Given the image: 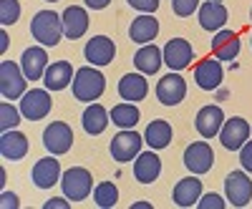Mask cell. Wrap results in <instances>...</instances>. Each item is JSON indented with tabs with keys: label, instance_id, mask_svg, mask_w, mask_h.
<instances>
[{
	"label": "cell",
	"instance_id": "obj_1",
	"mask_svg": "<svg viewBox=\"0 0 252 209\" xmlns=\"http://www.w3.org/2000/svg\"><path fill=\"white\" fill-rule=\"evenodd\" d=\"M31 35L38 40L40 46H58L61 38L66 35V28H63V18L53 10H40L33 15L31 20Z\"/></svg>",
	"mask_w": 252,
	"mask_h": 209
},
{
	"label": "cell",
	"instance_id": "obj_2",
	"mask_svg": "<svg viewBox=\"0 0 252 209\" xmlns=\"http://www.w3.org/2000/svg\"><path fill=\"white\" fill-rule=\"evenodd\" d=\"M106 91V78L101 71H96L94 66H83L76 71L73 76V96L76 101L91 103L96 98H101V93Z\"/></svg>",
	"mask_w": 252,
	"mask_h": 209
},
{
	"label": "cell",
	"instance_id": "obj_3",
	"mask_svg": "<svg viewBox=\"0 0 252 209\" xmlns=\"http://www.w3.org/2000/svg\"><path fill=\"white\" fill-rule=\"evenodd\" d=\"M91 186H94L91 172L83 169V166H71V169L63 172V177H61V189H63V197L68 202H83L91 194Z\"/></svg>",
	"mask_w": 252,
	"mask_h": 209
},
{
	"label": "cell",
	"instance_id": "obj_4",
	"mask_svg": "<svg viewBox=\"0 0 252 209\" xmlns=\"http://www.w3.org/2000/svg\"><path fill=\"white\" fill-rule=\"evenodd\" d=\"M26 73L13 60H3L0 63V93L5 101H15L26 96Z\"/></svg>",
	"mask_w": 252,
	"mask_h": 209
},
{
	"label": "cell",
	"instance_id": "obj_5",
	"mask_svg": "<svg viewBox=\"0 0 252 209\" xmlns=\"http://www.w3.org/2000/svg\"><path fill=\"white\" fill-rule=\"evenodd\" d=\"M141 144H144V139H141L134 129H121V131L111 139L109 151H111L114 161L129 164L131 159H136V156L141 154Z\"/></svg>",
	"mask_w": 252,
	"mask_h": 209
},
{
	"label": "cell",
	"instance_id": "obj_6",
	"mask_svg": "<svg viewBox=\"0 0 252 209\" xmlns=\"http://www.w3.org/2000/svg\"><path fill=\"white\" fill-rule=\"evenodd\" d=\"M51 106H53V101H51L48 89H31L26 91L23 101H20V114L28 121H40L51 114Z\"/></svg>",
	"mask_w": 252,
	"mask_h": 209
},
{
	"label": "cell",
	"instance_id": "obj_7",
	"mask_svg": "<svg viewBox=\"0 0 252 209\" xmlns=\"http://www.w3.org/2000/svg\"><path fill=\"white\" fill-rule=\"evenodd\" d=\"M161 53H164V63L169 66L172 71H184V68L192 66V60H194V48L184 38L166 40V46L161 48Z\"/></svg>",
	"mask_w": 252,
	"mask_h": 209
},
{
	"label": "cell",
	"instance_id": "obj_8",
	"mask_svg": "<svg viewBox=\"0 0 252 209\" xmlns=\"http://www.w3.org/2000/svg\"><path fill=\"white\" fill-rule=\"evenodd\" d=\"M215 164V151L207 141H194L184 149V166L192 174H207Z\"/></svg>",
	"mask_w": 252,
	"mask_h": 209
},
{
	"label": "cell",
	"instance_id": "obj_9",
	"mask_svg": "<svg viewBox=\"0 0 252 209\" xmlns=\"http://www.w3.org/2000/svg\"><path fill=\"white\" fill-rule=\"evenodd\" d=\"M247 139H250V123L242 116L224 119L222 131H220V141H222V146L227 151H240Z\"/></svg>",
	"mask_w": 252,
	"mask_h": 209
},
{
	"label": "cell",
	"instance_id": "obj_10",
	"mask_svg": "<svg viewBox=\"0 0 252 209\" xmlns=\"http://www.w3.org/2000/svg\"><path fill=\"white\" fill-rule=\"evenodd\" d=\"M224 194H227V202H232V207H247L252 199V179L247 177V172L227 174Z\"/></svg>",
	"mask_w": 252,
	"mask_h": 209
},
{
	"label": "cell",
	"instance_id": "obj_11",
	"mask_svg": "<svg viewBox=\"0 0 252 209\" xmlns=\"http://www.w3.org/2000/svg\"><path fill=\"white\" fill-rule=\"evenodd\" d=\"M184 96H187V83H184V78L177 71L159 78V83H157V98L164 103V106H177V103L184 101Z\"/></svg>",
	"mask_w": 252,
	"mask_h": 209
},
{
	"label": "cell",
	"instance_id": "obj_12",
	"mask_svg": "<svg viewBox=\"0 0 252 209\" xmlns=\"http://www.w3.org/2000/svg\"><path fill=\"white\" fill-rule=\"evenodd\" d=\"M71 144H73V131H71L68 123L53 121L51 126H46V131H43V146H46L51 154H56V156L66 154L71 149Z\"/></svg>",
	"mask_w": 252,
	"mask_h": 209
},
{
	"label": "cell",
	"instance_id": "obj_13",
	"mask_svg": "<svg viewBox=\"0 0 252 209\" xmlns=\"http://www.w3.org/2000/svg\"><path fill=\"white\" fill-rule=\"evenodd\" d=\"M20 68L28 81H40L48 71V53L43 46H31L20 56Z\"/></svg>",
	"mask_w": 252,
	"mask_h": 209
},
{
	"label": "cell",
	"instance_id": "obj_14",
	"mask_svg": "<svg viewBox=\"0 0 252 209\" xmlns=\"http://www.w3.org/2000/svg\"><path fill=\"white\" fill-rule=\"evenodd\" d=\"M222 123H224V111H222V106H212V103L202 106L197 111V119H194V126H197L199 136H204V139L220 136Z\"/></svg>",
	"mask_w": 252,
	"mask_h": 209
},
{
	"label": "cell",
	"instance_id": "obj_15",
	"mask_svg": "<svg viewBox=\"0 0 252 209\" xmlns=\"http://www.w3.org/2000/svg\"><path fill=\"white\" fill-rule=\"evenodd\" d=\"M83 56L91 66H109L116 56V46L109 35H94L83 48Z\"/></svg>",
	"mask_w": 252,
	"mask_h": 209
},
{
	"label": "cell",
	"instance_id": "obj_16",
	"mask_svg": "<svg viewBox=\"0 0 252 209\" xmlns=\"http://www.w3.org/2000/svg\"><path fill=\"white\" fill-rule=\"evenodd\" d=\"M224 78V71H222V63L217 58H207L202 63H197L194 68V81L202 91H215L220 89V83Z\"/></svg>",
	"mask_w": 252,
	"mask_h": 209
},
{
	"label": "cell",
	"instance_id": "obj_17",
	"mask_svg": "<svg viewBox=\"0 0 252 209\" xmlns=\"http://www.w3.org/2000/svg\"><path fill=\"white\" fill-rule=\"evenodd\" d=\"M33 184L38 186V189H51L53 184L61 181V164L53 156H46V159H38L35 166H33Z\"/></svg>",
	"mask_w": 252,
	"mask_h": 209
},
{
	"label": "cell",
	"instance_id": "obj_18",
	"mask_svg": "<svg viewBox=\"0 0 252 209\" xmlns=\"http://www.w3.org/2000/svg\"><path fill=\"white\" fill-rule=\"evenodd\" d=\"M159 33V20L154 18V13H144L139 18L131 20V28H129V38L139 46H146V43H154V38Z\"/></svg>",
	"mask_w": 252,
	"mask_h": 209
},
{
	"label": "cell",
	"instance_id": "obj_19",
	"mask_svg": "<svg viewBox=\"0 0 252 209\" xmlns=\"http://www.w3.org/2000/svg\"><path fill=\"white\" fill-rule=\"evenodd\" d=\"M212 56L217 60H235L240 56V38H237V33L227 30V28L217 30L215 38H212Z\"/></svg>",
	"mask_w": 252,
	"mask_h": 209
},
{
	"label": "cell",
	"instance_id": "obj_20",
	"mask_svg": "<svg viewBox=\"0 0 252 209\" xmlns=\"http://www.w3.org/2000/svg\"><path fill=\"white\" fill-rule=\"evenodd\" d=\"M161 174V159L154 151H141L134 161V177L139 184H152Z\"/></svg>",
	"mask_w": 252,
	"mask_h": 209
},
{
	"label": "cell",
	"instance_id": "obj_21",
	"mask_svg": "<svg viewBox=\"0 0 252 209\" xmlns=\"http://www.w3.org/2000/svg\"><path fill=\"white\" fill-rule=\"evenodd\" d=\"M199 26L204 30H222L227 23V8L220 3V0H207V3L199 5Z\"/></svg>",
	"mask_w": 252,
	"mask_h": 209
},
{
	"label": "cell",
	"instance_id": "obj_22",
	"mask_svg": "<svg viewBox=\"0 0 252 209\" xmlns=\"http://www.w3.org/2000/svg\"><path fill=\"white\" fill-rule=\"evenodd\" d=\"M0 154H3V159H8V161H20L28 154V139H26V134H20L15 129L3 131V136H0Z\"/></svg>",
	"mask_w": 252,
	"mask_h": 209
},
{
	"label": "cell",
	"instance_id": "obj_23",
	"mask_svg": "<svg viewBox=\"0 0 252 209\" xmlns=\"http://www.w3.org/2000/svg\"><path fill=\"white\" fill-rule=\"evenodd\" d=\"M61 18H63V28H66V38L68 40H76V38H81L83 33L89 30V13H86V8L68 5Z\"/></svg>",
	"mask_w": 252,
	"mask_h": 209
},
{
	"label": "cell",
	"instance_id": "obj_24",
	"mask_svg": "<svg viewBox=\"0 0 252 209\" xmlns=\"http://www.w3.org/2000/svg\"><path fill=\"white\" fill-rule=\"evenodd\" d=\"M73 66L68 63V60H56V63L48 66L46 76H43V83H46V89L48 91H63L68 86V83H73Z\"/></svg>",
	"mask_w": 252,
	"mask_h": 209
},
{
	"label": "cell",
	"instance_id": "obj_25",
	"mask_svg": "<svg viewBox=\"0 0 252 209\" xmlns=\"http://www.w3.org/2000/svg\"><path fill=\"white\" fill-rule=\"evenodd\" d=\"M109 111L101 106V103H89L86 109H83V114H81V123H83V131L86 134H91V136H98V134H103L106 131V126H109Z\"/></svg>",
	"mask_w": 252,
	"mask_h": 209
},
{
	"label": "cell",
	"instance_id": "obj_26",
	"mask_svg": "<svg viewBox=\"0 0 252 209\" xmlns=\"http://www.w3.org/2000/svg\"><path fill=\"white\" fill-rule=\"evenodd\" d=\"M161 63H164V53H161V48H157L154 43L141 46V48L136 51V56H134V66H136L139 73H144V76H154V73L161 68Z\"/></svg>",
	"mask_w": 252,
	"mask_h": 209
},
{
	"label": "cell",
	"instance_id": "obj_27",
	"mask_svg": "<svg viewBox=\"0 0 252 209\" xmlns=\"http://www.w3.org/2000/svg\"><path fill=\"white\" fill-rule=\"evenodd\" d=\"M146 93H149V83H146L144 73H126L121 81H119V96L129 103H136L141 101Z\"/></svg>",
	"mask_w": 252,
	"mask_h": 209
},
{
	"label": "cell",
	"instance_id": "obj_28",
	"mask_svg": "<svg viewBox=\"0 0 252 209\" xmlns=\"http://www.w3.org/2000/svg\"><path fill=\"white\" fill-rule=\"evenodd\" d=\"M199 197H202V181L197 179V174L177 181V186H174V204L177 207H192L199 202Z\"/></svg>",
	"mask_w": 252,
	"mask_h": 209
},
{
	"label": "cell",
	"instance_id": "obj_29",
	"mask_svg": "<svg viewBox=\"0 0 252 209\" xmlns=\"http://www.w3.org/2000/svg\"><path fill=\"white\" fill-rule=\"evenodd\" d=\"M144 139H146V144H149V149H154V151L166 149L169 141H172V123L164 121V119L152 121L149 126H146V131H144Z\"/></svg>",
	"mask_w": 252,
	"mask_h": 209
},
{
	"label": "cell",
	"instance_id": "obj_30",
	"mask_svg": "<svg viewBox=\"0 0 252 209\" xmlns=\"http://www.w3.org/2000/svg\"><path fill=\"white\" fill-rule=\"evenodd\" d=\"M141 114L139 109L134 106V103H116V106L111 109V123H116L119 129H134L136 123H139Z\"/></svg>",
	"mask_w": 252,
	"mask_h": 209
},
{
	"label": "cell",
	"instance_id": "obj_31",
	"mask_svg": "<svg viewBox=\"0 0 252 209\" xmlns=\"http://www.w3.org/2000/svg\"><path fill=\"white\" fill-rule=\"evenodd\" d=\"M94 202H96L101 209L116 207V202H119V189H116V184H114V181H101L96 189H94Z\"/></svg>",
	"mask_w": 252,
	"mask_h": 209
},
{
	"label": "cell",
	"instance_id": "obj_32",
	"mask_svg": "<svg viewBox=\"0 0 252 209\" xmlns=\"http://www.w3.org/2000/svg\"><path fill=\"white\" fill-rule=\"evenodd\" d=\"M20 109H15L10 101H3L0 103V129L3 131H10V129H15L18 123H20Z\"/></svg>",
	"mask_w": 252,
	"mask_h": 209
},
{
	"label": "cell",
	"instance_id": "obj_33",
	"mask_svg": "<svg viewBox=\"0 0 252 209\" xmlns=\"http://www.w3.org/2000/svg\"><path fill=\"white\" fill-rule=\"evenodd\" d=\"M20 18V3L18 0H0V26H13Z\"/></svg>",
	"mask_w": 252,
	"mask_h": 209
},
{
	"label": "cell",
	"instance_id": "obj_34",
	"mask_svg": "<svg viewBox=\"0 0 252 209\" xmlns=\"http://www.w3.org/2000/svg\"><path fill=\"white\" fill-rule=\"evenodd\" d=\"M172 8L179 18H189L199 10V0H172Z\"/></svg>",
	"mask_w": 252,
	"mask_h": 209
},
{
	"label": "cell",
	"instance_id": "obj_35",
	"mask_svg": "<svg viewBox=\"0 0 252 209\" xmlns=\"http://www.w3.org/2000/svg\"><path fill=\"white\" fill-rule=\"evenodd\" d=\"M197 207H199V209H224L227 202H224L220 194H204V197H199Z\"/></svg>",
	"mask_w": 252,
	"mask_h": 209
},
{
	"label": "cell",
	"instance_id": "obj_36",
	"mask_svg": "<svg viewBox=\"0 0 252 209\" xmlns=\"http://www.w3.org/2000/svg\"><path fill=\"white\" fill-rule=\"evenodd\" d=\"M240 164H242V169L252 174V141L247 139L242 144V149H240Z\"/></svg>",
	"mask_w": 252,
	"mask_h": 209
},
{
	"label": "cell",
	"instance_id": "obj_37",
	"mask_svg": "<svg viewBox=\"0 0 252 209\" xmlns=\"http://www.w3.org/2000/svg\"><path fill=\"white\" fill-rule=\"evenodd\" d=\"M126 3L136 10H141V13H154L159 8V0H126Z\"/></svg>",
	"mask_w": 252,
	"mask_h": 209
},
{
	"label": "cell",
	"instance_id": "obj_38",
	"mask_svg": "<svg viewBox=\"0 0 252 209\" xmlns=\"http://www.w3.org/2000/svg\"><path fill=\"white\" fill-rule=\"evenodd\" d=\"M0 207H3V209H18L20 202H18V197L13 192H3V194H0Z\"/></svg>",
	"mask_w": 252,
	"mask_h": 209
},
{
	"label": "cell",
	"instance_id": "obj_39",
	"mask_svg": "<svg viewBox=\"0 0 252 209\" xmlns=\"http://www.w3.org/2000/svg\"><path fill=\"white\" fill-rule=\"evenodd\" d=\"M43 209H71V204L63 199V197H53V199H48L43 204Z\"/></svg>",
	"mask_w": 252,
	"mask_h": 209
},
{
	"label": "cell",
	"instance_id": "obj_40",
	"mask_svg": "<svg viewBox=\"0 0 252 209\" xmlns=\"http://www.w3.org/2000/svg\"><path fill=\"white\" fill-rule=\"evenodd\" d=\"M83 3H86L91 10H103V8L111 3V0H83Z\"/></svg>",
	"mask_w": 252,
	"mask_h": 209
},
{
	"label": "cell",
	"instance_id": "obj_41",
	"mask_svg": "<svg viewBox=\"0 0 252 209\" xmlns=\"http://www.w3.org/2000/svg\"><path fill=\"white\" fill-rule=\"evenodd\" d=\"M5 51H8V33L0 30V53H5Z\"/></svg>",
	"mask_w": 252,
	"mask_h": 209
},
{
	"label": "cell",
	"instance_id": "obj_42",
	"mask_svg": "<svg viewBox=\"0 0 252 209\" xmlns=\"http://www.w3.org/2000/svg\"><path fill=\"white\" fill-rule=\"evenodd\" d=\"M131 209H152V204H149V202H134Z\"/></svg>",
	"mask_w": 252,
	"mask_h": 209
},
{
	"label": "cell",
	"instance_id": "obj_43",
	"mask_svg": "<svg viewBox=\"0 0 252 209\" xmlns=\"http://www.w3.org/2000/svg\"><path fill=\"white\" fill-rule=\"evenodd\" d=\"M48 3H58V0H48Z\"/></svg>",
	"mask_w": 252,
	"mask_h": 209
},
{
	"label": "cell",
	"instance_id": "obj_44",
	"mask_svg": "<svg viewBox=\"0 0 252 209\" xmlns=\"http://www.w3.org/2000/svg\"><path fill=\"white\" fill-rule=\"evenodd\" d=\"M250 20H252V10H250Z\"/></svg>",
	"mask_w": 252,
	"mask_h": 209
},
{
	"label": "cell",
	"instance_id": "obj_45",
	"mask_svg": "<svg viewBox=\"0 0 252 209\" xmlns=\"http://www.w3.org/2000/svg\"><path fill=\"white\" fill-rule=\"evenodd\" d=\"M250 43H252V40H250Z\"/></svg>",
	"mask_w": 252,
	"mask_h": 209
},
{
	"label": "cell",
	"instance_id": "obj_46",
	"mask_svg": "<svg viewBox=\"0 0 252 209\" xmlns=\"http://www.w3.org/2000/svg\"><path fill=\"white\" fill-rule=\"evenodd\" d=\"M220 3H222V0H220Z\"/></svg>",
	"mask_w": 252,
	"mask_h": 209
}]
</instances>
